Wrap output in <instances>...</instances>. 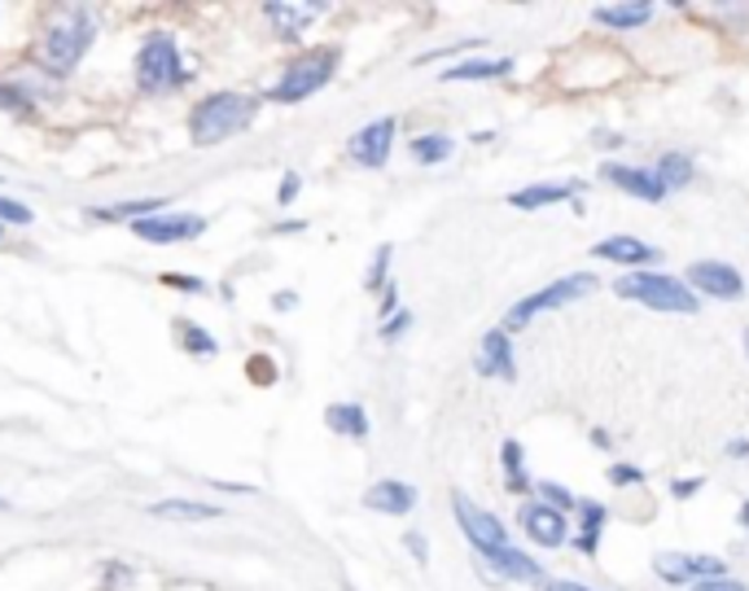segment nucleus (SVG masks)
Masks as SVG:
<instances>
[{
    "instance_id": "4c0bfd02",
    "label": "nucleus",
    "mask_w": 749,
    "mask_h": 591,
    "mask_svg": "<svg viewBox=\"0 0 749 591\" xmlns=\"http://www.w3.org/2000/svg\"><path fill=\"white\" fill-rule=\"evenodd\" d=\"M697 490H701V477H675V486H671L675 499H693Z\"/></svg>"
},
{
    "instance_id": "58836bf2",
    "label": "nucleus",
    "mask_w": 749,
    "mask_h": 591,
    "mask_svg": "<svg viewBox=\"0 0 749 591\" xmlns=\"http://www.w3.org/2000/svg\"><path fill=\"white\" fill-rule=\"evenodd\" d=\"M403 543H408V552H412V557H416V566H425V561H430V548H425V539H421V535H416V530H412V535H408V539H403Z\"/></svg>"
},
{
    "instance_id": "4468645a",
    "label": "nucleus",
    "mask_w": 749,
    "mask_h": 591,
    "mask_svg": "<svg viewBox=\"0 0 749 591\" xmlns=\"http://www.w3.org/2000/svg\"><path fill=\"white\" fill-rule=\"evenodd\" d=\"M263 13H267V22L276 27L281 40H298V35L325 13V4H289V0H272V4H263Z\"/></svg>"
},
{
    "instance_id": "f704fd0d",
    "label": "nucleus",
    "mask_w": 749,
    "mask_h": 591,
    "mask_svg": "<svg viewBox=\"0 0 749 591\" xmlns=\"http://www.w3.org/2000/svg\"><path fill=\"white\" fill-rule=\"evenodd\" d=\"M408 325H412V316H408V312H399V316H390V320H381V338L390 342V338H399V334H408Z\"/></svg>"
},
{
    "instance_id": "423d86ee",
    "label": "nucleus",
    "mask_w": 749,
    "mask_h": 591,
    "mask_svg": "<svg viewBox=\"0 0 749 591\" xmlns=\"http://www.w3.org/2000/svg\"><path fill=\"white\" fill-rule=\"evenodd\" d=\"M334 71H338V49H312V53H303V57H294V62L285 66V75H281L276 88H272V102L294 106V102L320 93V88L334 80Z\"/></svg>"
},
{
    "instance_id": "0eeeda50",
    "label": "nucleus",
    "mask_w": 749,
    "mask_h": 591,
    "mask_svg": "<svg viewBox=\"0 0 749 591\" xmlns=\"http://www.w3.org/2000/svg\"><path fill=\"white\" fill-rule=\"evenodd\" d=\"M653 574L671 588H693V583H706V579H728V566L719 557H706V552H657Z\"/></svg>"
},
{
    "instance_id": "72a5a7b5",
    "label": "nucleus",
    "mask_w": 749,
    "mask_h": 591,
    "mask_svg": "<svg viewBox=\"0 0 749 591\" xmlns=\"http://www.w3.org/2000/svg\"><path fill=\"white\" fill-rule=\"evenodd\" d=\"M610 482H614V486H640V482H644V469H635V465H614V469H610Z\"/></svg>"
},
{
    "instance_id": "9d476101",
    "label": "nucleus",
    "mask_w": 749,
    "mask_h": 591,
    "mask_svg": "<svg viewBox=\"0 0 749 591\" xmlns=\"http://www.w3.org/2000/svg\"><path fill=\"white\" fill-rule=\"evenodd\" d=\"M517 526L526 530V539L530 543H539V548H561L566 539H570V521H566V513L561 508H552V504H544V499H526L521 508H517Z\"/></svg>"
},
{
    "instance_id": "9b49d317",
    "label": "nucleus",
    "mask_w": 749,
    "mask_h": 591,
    "mask_svg": "<svg viewBox=\"0 0 749 591\" xmlns=\"http://www.w3.org/2000/svg\"><path fill=\"white\" fill-rule=\"evenodd\" d=\"M390 145H394V118H377V123L360 127V131L351 136L347 154H351L360 167H373V171H381V167L390 162Z\"/></svg>"
},
{
    "instance_id": "6e6552de",
    "label": "nucleus",
    "mask_w": 749,
    "mask_h": 591,
    "mask_svg": "<svg viewBox=\"0 0 749 591\" xmlns=\"http://www.w3.org/2000/svg\"><path fill=\"white\" fill-rule=\"evenodd\" d=\"M684 285L693 294H706L715 303H737L746 294V276L732 267V263H719V258H697L684 276Z\"/></svg>"
},
{
    "instance_id": "e433bc0d",
    "label": "nucleus",
    "mask_w": 749,
    "mask_h": 591,
    "mask_svg": "<svg viewBox=\"0 0 749 591\" xmlns=\"http://www.w3.org/2000/svg\"><path fill=\"white\" fill-rule=\"evenodd\" d=\"M688 591H749V588L737 583V579H706V583H693Z\"/></svg>"
},
{
    "instance_id": "2eb2a0df",
    "label": "nucleus",
    "mask_w": 749,
    "mask_h": 591,
    "mask_svg": "<svg viewBox=\"0 0 749 591\" xmlns=\"http://www.w3.org/2000/svg\"><path fill=\"white\" fill-rule=\"evenodd\" d=\"M483 561L496 570L499 579H513V583H544V566H539L535 557H526L521 548H513V543H504V548H496V552H487Z\"/></svg>"
},
{
    "instance_id": "b1692460",
    "label": "nucleus",
    "mask_w": 749,
    "mask_h": 591,
    "mask_svg": "<svg viewBox=\"0 0 749 591\" xmlns=\"http://www.w3.org/2000/svg\"><path fill=\"white\" fill-rule=\"evenodd\" d=\"M154 517H176V521H215L220 508L215 504H193V499H162L149 508Z\"/></svg>"
},
{
    "instance_id": "393cba45",
    "label": "nucleus",
    "mask_w": 749,
    "mask_h": 591,
    "mask_svg": "<svg viewBox=\"0 0 749 591\" xmlns=\"http://www.w3.org/2000/svg\"><path fill=\"white\" fill-rule=\"evenodd\" d=\"M158 207H167L162 198H140V202H119V207H106V211H88L93 220H106V224H115V220H149V215H158Z\"/></svg>"
},
{
    "instance_id": "cd10ccee",
    "label": "nucleus",
    "mask_w": 749,
    "mask_h": 591,
    "mask_svg": "<svg viewBox=\"0 0 749 591\" xmlns=\"http://www.w3.org/2000/svg\"><path fill=\"white\" fill-rule=\"evenodd\" d=\"M499 461H504V469H508V490H513V495H526L530 482H526V469H521V447H517L513 439L499 447Z\"/></svg>"
},
{
    "instance_id": "2f4dec72",
    "label": "nucleus",
    "mask_w": 749,
    "mask_h": 591,
    "mask_svg": "<svg viewBox=\"0 0 749 591\" xmlns=\"http://www.w3.org/2000/svg\"><path fill=\"white\" fill-rule=\"evenodd\" d=\"M162 285H167V289H184V294H202V289H207V281L184 276V272H162Z\"/></svg>"
},
{
    "instance_id": "79ce46f5",
    "label": "nucleus",
    "mask_w": 749,
    "mask_h": 591,
    "mask_svg": "<svg viewBox=\"0 0 749 591\" xmlns=\"http://www.w3.org/2000/svg\"><path fill=\"white\" fill-rule=\"evenodd\" d=\"M597 145H601V149H619V145H623V136H614V131H597Z\"/></svg>"
},
{
    "instance_id": "a211bd4d",
    "label": "nucleus",
    "mask_w": 749,
    "mask_h": 591,
    "mask_svg": "<svg viewBox=\"0 0 749 591\" xmlns=\"http://www.w3.org/2000/svg\"><path fill=\"white\" fill-rule=\"evenodd\" d=\"M592 254L597 258H610V263H623V267H644V263H657V250L653 245H644L640 236H610V241H597L592 245Z\"/></svg>"
},
{
    "instance_id": "ddd939ff",
    "label": "nucleus",
    "mask_w": 749,
    "mask_h": 591,
    "mask_svg": "<svg viewBox=\"0 0 749 591\" xmlns=\"http://www.w3.org/2000/svg\"><path fill=\"white\" fill-rule=\"evenodd\" d=\"M601 176H605L614 189H623V193H631V198H640V202H662V198H666V184L657 180V171L626 167V162H605V167H601Z\"/></svg>"
},
{
    "instance_id": "7ed1b4c3",
    "label": "nucleus",
    "mask_w": 749,
    "mask_h": 591,
    "mask_svg": "<svg viewBox=\"0 0 749 591\" xmlns=\"http://www.w3.org/2000/svg\"><path fill=\"white\" fill-rule=\"evenodd\" d=\"M254 115H259L254 97H246V93H215L202 106H193V115H189L193 145H220L229 136H238L242 127H250Z\"/></svg>"
},
{
    "instance_id": "c756f323",
    "label": "nucleus",
    "mask_w": 749,
    "mask_h": 591,
    "mask_svg": "<svg viewBox=\"0 0 749 591\" xmlns=\"http://www.w3.org/2000/svg\"><path fill=\"white\" fill-rule=\"evenodd\" d=\"M535 499H544V504H552V508H561V513H570V508L579 504L561 482H535Z\"/></svg>"
},
{
    "instance_id": "aec40b11",
    "label": "nucleus",
    "mask_w": 749,
    "mask_h": 591,
    "mask_svg": "<svg viewBox=\"0 0 749 591\" xmlns=\"http://www.w3.org/2000/svg\"><path fill=\"white\" fill-rule=\"evenodd\" d=\"M579 189H583L579 180H561V184H526V189H517V193L508 198V207H517V211H539V207H557V202L574 198Z\"/></svg>"
},
{
    "instance_id": "09e8293b",
    "label": "nucleus",
    "mask_w": 749,
    "mask_h": 591,
    "mask_svg": "<svg viewBox=\"0 0 749 591\" xmlns=\"http://www.w3.org/2000/svg\"><path fill=\"white\" fill-rule=\"evenodd\" d=\"M0 241H4V236H0Z\"/></svg>"
},
{
    "instance_id": "f257e3e1",
    "label": "nucleus",
    "mask_w": 749,
    "mask_h": 591,
    "mask_svg": "<svg viewBox=\"0 0 749 591\" xmlns=\"http://www.w3.org/2000/svg\"><path fill=\"white\" fill-rule=\"evenodd\" d=\"M93 40H97V22H93V13H88V9H80V4L62 9V13L44 27V44H40V62H44V71H53V75H71V71L80 66V57L93 49Z\"/></svg>"
},
{
    "instance_id": "de8ad7c7",
    "label": "nucleus",
    "mask_w": 749,
    "mask_h": 591,
    "mask_svg": "<svg viewBox=\"0 0 749 591\" xmlns=\"http://www.w3.org/2000/svg\"><path fill=\"white\" fill-rule=\"evenodd\" d=\"M0 508H4V499H0Z\"/></svg>"
},
{
    "instance_id": "a19ab883",
    "label": "nucleus",
    "mask_w": 749,
    "mask_h": 591,
    "mask_svg": "<svg viewBox=\"0 0 749 591\" xmlns=\"http://www.w3.org/2000/svg\"><path fill=\"white\" fill-rule=\"evenodd\" d=\"M728 456H732V461H746V456H749V439H732V443H728Z\"/></svg>"
},
{
    "instance_id": "37998d69",
    "label": "nucleus",
    "mask_w": 749,
    "mask_h": 591,
    "mask_svg": "<svg viewBox=\"0 0 749 591\" xmlns=\"http://www.w3.org/2000/svg\"><path fill=\"white\" fill-rule=\"evenodd\" d=\"M548 591H592V588H583V583H570V579H557V583H548Z\"/></svg>"
},
{
    "instance_id": "a18cd8bd",
    "label": "nucleus",
    "mask_w": 749,
    "mask_h": 591,
    "mask_svg": "<svg viewBox=\"0 0 749 591\" xmlns=\"http://www.w3.org/2000/svg\"><path fill=\"white\" fill-rule=\"evenodd\" d=\"M741 526H746V530H749V499H746V504H741Z\"/></svg>"
},
{
    "instance_id": "f8f14e48",
    "label": "nucleus",
    "mask_w": 749,
    "mask_h": 591,
    "mask_svg": "<svg viewBox=\"0 0 749 591\" xmlns=\"http://www.w3.org/2000/svg\"><path fill=\"white\" fill-rule=\"evenodd\" d=\"M131 233L140 241H154V245H176V241L207 233V220L202 215H149V220H136Z\"/></svg>"
},
{
    "instance_id": "f03ea898",
    "label": "nucleus",
    "mask_w": 749,
    "mask_h": 591,
    "mask_svg": "<svg viewBox=\"0 0 749 591\" xmlns=\"http://www.w3.org/2000/svg\"><path fill=\"white\" fill-rule=\"evenodd\" d=\"M614 294H619V298H631V303H644L648 312H666V316H693V312L701 307L697 294H693L679 276L653 272V267H640V272L623 276V281L614 285Z\"/></svg>"
},
{
    "instance_id": "ea45409f",
    "label": "nucleus",
    "mask_w": 749,
    "mask_h": 591,
    "mask_svg": "<svg viewBox=\"0 0 749 591\" xmlns=\"http://www.w3.org/2000/svg\"><path fill=\"white\" fill-rule=\"evenodd\" d=\"M0 106H4V110H27L22 93H13V88H0Z\"/></svg>"
},
{
    "instance_id": "5701e85b",
    "label": "nucleus",
    "mask_w": 749,
    "mask_h": 591,
    "mask_svg": "<svg viewBox=\"0 0 749 591\" xmlns=\"http://www.w3.org/2000/svg\"><path fill=\"white\" fill-rule=\"evenodd\" d=\"M325 425L334 434H342V439H369V416H365L360 403H334L325 412Z\"/></svg>"
},
{
    "instance_id": "c03bdc74",
    "label": "nucleus",
    "mask_w": 749,
    "mask_h": 591,
    "mask_svg": "<svg viewBox=\"0 0 749 591\" xmlns=\"http://www.w3.org/2000/svg\"><path fill=\"white\" fill-rule=\"evenodd\" d=\"M272 303H276V307H281V312H289V307H298V294H276V298H272Z\"/></svg>"
},
{
    "instance_id": "c9c22d12",
    "label": "nucleus",
    "mask_w": 749,
    "mask_h": 591,
    "mask_svg": "<svg viewBox=\"0 0 749 591\" xmlns=\"http://www.w3.org/2000/svg\"><path fill=\"white\" fill-rule=\"evenodd\" d=\"M298 189H303V180H298V171H285V180H281V207H289L294 198H298Z\"/></svg>"
},
{
    "instance_id": "bb28decb",
    "label": "nucleus",
    "mask_w": 749,
    "mask_h": 591,
    "mask_svg": "<svg viewBox=\"0 0 749 591\" xmlns=\"http://www.w3.org/2000/svg\"><path fill=\"white\" fill-rule=\"evenodd\" d=\"M653 171H657V180L666 189H688L693 184V158L688 154H662V162Z\"/></svg>"
},
{
    "instance_id": "4be33fe9",
    "label": "nucleus",
    "mask_w": 749,
    "mask_h": 591,
    "mask_svg": "<svg viewBox=\"0 0 749 591\" xmlns=\"http://www.w3.org/2000/svg\"><path fill=\"white\" fill-rule=\"evenodd\" d=\"M592 18L601 27H614V31H635V27H644L653 18V4H597Z\"/></svg>"
},
{
    "instance_id": "39448f33",
    "label": "nucleus",
    "mask_w": 749,
    "mask_h": 591,
    "mask_svg": "<svg viewBox=\"0 0 749 591\" xmlns=\"http://www.w3.org/2000/svg\"><path fill=\"white\" fill-rule=\"evenodd\" d=\"M592 289H597V276H592V272L557 276L552 285H544V289H535V294H526L521 303H513V307H508V316H504V334L526 329L539 312H552V307H566V303H579V298H588Z\"/></svg>"
},
{
    "instance_id": "a878e982",
    "label": "nucleus",
    "mask_w": 749,
    "mask_h": 591,
    "mask_svg": "<svg viewBox=\"0 0 749 591\" xmlns=\"http://www.w3.org/2000/svg\"><path fill=\"white\" fill-rule=\"evenodd\" d=\"M408 149H412V158H416L421 167H434V162H447L456 145H452V136H439V131H430V136H416Z\"/></svg>"
},
{
    "instance_id": "dca6fc26",
    "label": "nucleus",
    "mask_w": 749,
    "mask_h": 591,
    "mask_svg": "<svg viewBox=\"0 0 749 591\" xmlns=\"http://www.w3.org/2000/svg\"><path fill=\"white\" fill-rule=\"evenodd\" d=\"M412 504H416V490L408 482H399V477H386V482L365 490V508L386 513V517H403V513H412Z\"/></svg>"
},
{
    "instance_id": "7c9ffc66",
    "label": "nucleus",
    "mask_w": 749,
    "mask_h": 591,
    "mask_svg": "<svg viewBox=\"0 0 749 591\" xmlns=\"http://www.w3.org/2000/svg\"><path fill=\"white\" fill-rule=\"evenodd\" d=\"M390 258H394V250L390 245H377V254H373V263H369V276H365V289H386L390 285Z\"/></svg>"
},
{
    "instance_id": "412c9836",
    "label": "nucleus",
    "mask_w": 749,
    "mask_h": 591,
    "mask_svg": "<svg viewBox=\"0 0 749 591\" xmlns=\"http://www.w3.org/2000/svg\"><path fill=\"white\" fill-rule=\"evenodd\" d=\"M513 71L508 57H465L461 66L443 71V84H470V80H504Z\"/></svg>"
},
{
    "instance_id": "473e14b6",
    "label": "nucleus",
    "mask_w": 749,
    "mask_h": 591,
    "mask_svg": "<svg viewBox=\"0 0 749 591\" xmlns=\"http://www.w3.org/2000/svg\"><path fill=\"white\" fill-rule=\"evenodd\" d=\"M31 220V211L22 207V202H9V198H0V224H27Z\"/></svg>"
},
{
    "instance_id": "1a4fd4ad",
    "label": "nucleus",
    "mask_w": 749,
    "mask_h": 591,
    "mask_svg": "<svg viewBox=\"0 0 749 591\" xmlns=\"http://www.w3.org/2000/svg\"><path fill=\"white\" fill-rule=\"evenodd\" d=\"M452 513H456V521H461V530H465V539L487 557V552H496V548H504L508 543V526L499 521V517H492L487 508H478L470 495H452Z\"/></svg>"
},
{
    "instance_id": "c85d7f7f",
    "label": "nucleus",
    "mask_w": 749,
    "mask_h": 591,
    "mask_svg": "<svg viewBox=\"0 0 749 591\" xmlns=\"http://www.w3.org/2000/svg\"><path fill=\"white\" fill-rule=\"evenodd\" d=\"M180 342H184V351L198 355V359H211V355L220 351V347H215V338H211L202 325H189V320L180 325Z\"/></svg>"
},
{
    "instance_id": "20e7f679",
    "label": "nucleus",
    "mask_w": 749,
    "mask_h": 591,
    "mask_svg": "<svg viewBox=\"0 0 749 591\" xmlns=\"http://www.w3.org/2000/svg\"><path fill=\"white\" fill-rule=\"evenodd\" d=\"M189 75L180 71V49H176V35L171 31H149L140 53H136V84L140 93H167V88H180Z\"/></svg>"
},
{
    "instance_id": "49530a36",
    "label": "nucleus",
    "mask_w": 749,
    "mask_h": 591,
    "mask_svg": "<svg viewBox=\"0 0 749 591\" xmlns=\"http://www.w3.org/2000/svg\"><path fill=\"white\" fill-rule=\"evenodd\" d=\"M746 351H749V334H746Z\"/></svg>"
},
{
    "instance_id": "6ab92c4d",
    "label": "nucleus",
    "mask_w": 749,
    "mask_h": 591,
    "mask_svg": "<svg viewBox=\"0 0 749 591\" xmlns=\"http://www.w3.org/2000/svg\"><path fill=\"white\" fill-rule=\"evenodd\" d=\"M574 513H579L574 548H579L583 557H597V548H601V530H605V521H610V508H605V504H597V499H579V504H574Z\"/></svg>"
},
{
    "instance_id": "f3484780",
    "label": "nucleus",
    "mask_w": 749,
    "mask_h": 591,
    "mask_svg": "<svg viewBox=\"0 0 749 591\" xmlns=\"http://www.w3.org/2000/svg\"><path fill=\"white\" fill-rule=\"evenodd\" d=\"M483 377H499V381H513L517 377V363H513V342L504 329H492L483 338V351H478V363H474Z\"/></svg>"
}]
</instances>
